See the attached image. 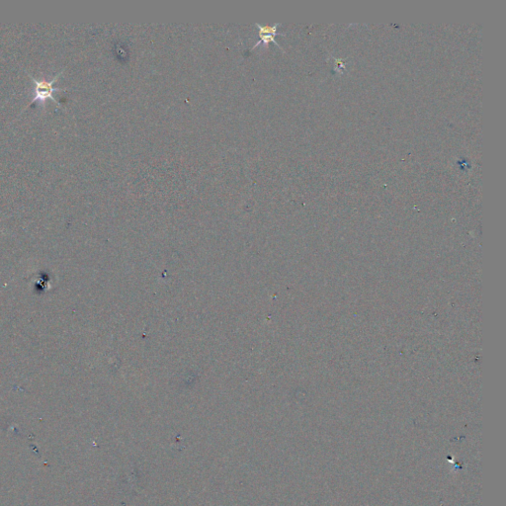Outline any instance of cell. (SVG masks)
<instances>
[{
	"label": "cell",
	"instance_id": "7a4b0ae2",
	"mask_svg": "<svg viewBox=\"0 0 506 506\" xmlns=\"http://www.w3.org/2000/svg\"><path fill=\"white\" fill-rule=\"evenodd\" d=\"M254 26L256 28H258L259 30V33H258V36H259V41L251 48V49H256L260 44H265L266 46H268V44L270 42H273L274 44H276L279 49H282L281 46L278 44L275 40V37L276 36H282L283 34L277 33V28L280 26L279 23H276L274 25H261L259 23H255Z\"/></svg>",
	"mask_w": 506,
	"mask_h": 506
},
{
	"label": "cell",
	"instance_id": "6da1fadb",
	"mask_svg": "<svg viewBox=\"0 0 506 506\" xmlns=\"http://www.w3.org/2000/svg\"><path fill=\"white\" fill-rule=\"evenodd\" d=\"M64 71H65V69H64V70H62V71H60V72H59V73H58V74H57V75H56V76H55V77H54L50 82H47V81H44V79L37 81V79H35V78H34L33 76H32L30 73H28V72L26 71V72H27V74L29 75V77L31 78V81H32V82L36 84V87H35V97L32 99V101L29 103V105H28L25 109H27L28 107H30L31 105H33L34 103H35L36 101H40V102H43V103H44V102H45V100L48 98L51 99V100H52V101H54V102H55V103H56L59 107H62V104H61V103H60V102L56 99V97H55L52 94H54V92H56V91H66V89H65V88H58V87H54V86H52V84H54L55 82H57V79L60 77V75H61Z\"/></svg>",
	"mask_w": 506,
	"mask_h": 506
}]
</instances>
